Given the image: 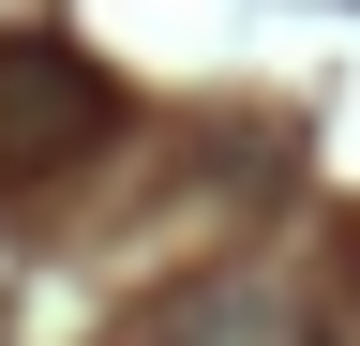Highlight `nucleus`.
<instances>
[{"mask_svg": "<svg viewBox=\"0 0 360 346\" xmlns=\"http://www.w3.org/2000/svg\"><path fill=\"white\" fill-rule=\"evenodd\" d=\"M105 121V91H90V61H60V46H0V151H45V136H90Z\"/></svg>", "mask_w": 360, "mask_h": 346, "instance_id": "nucleus-1", "label": "nucleus"}]
</instances>
